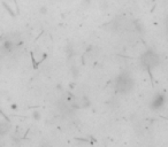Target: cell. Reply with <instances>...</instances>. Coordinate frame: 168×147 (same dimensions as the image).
<instances>
[{
    "instance_id": "6da1fadb",
    "label": "cell",
    "mask_w": 168,
    "mask_h": 147,
    "mask_svg": "<svg viewBox=\"0 0 168 147\" xmlns=\"http://www.w3.org/2000/svg\"><path fill=\"white\" fill-rule=\"evenodd\" d=\"M135 86V81L133 78L127 73H122L119 75V77L115 81V90L116 92L121 94L129 93Z\"/></svg>"
},
{
    "instance_id": "7a4b0ae2",
    "label": "cell",
    "mask_w": 168,
    "mask_h": 147,
    "mask_svg": "<svg viewBox=\"0 0 168 147\" xmlns=\"http://www.w3.org/2000/svg\"><path fill=\"white\" fill-rule=\"evenodd\" d=\"M139 61H141V63H142V66H143L144 68L146 69V70H148V71H151L153 68L159 66L160 58H159L158 54L155 53V52H153L152 49H148L146 52H144L141 55Z\"/></svg>"
},
{
    "instance_id": "3957f363",
    "label": "cell",
    "mask_w": 168,
    "mask_h": 147,
    "mask_svg": "<svg viewBox=\"0 0 168 147\" xmlns=\"http://www.w3.org/2000/svg\"><path fill=\"white\" fill-rule=\"evenodd\" d=\"M163 103H165V97H163V94L159 93L152 99L150 107H151V109H153V110H157V109H160V108L163 107Z\"/></svg>"
},
{
    "instance_id": "277c9868",
    "label": "cell",
    "mask_w": 168,
    "mask_h": 147,
    "mask_svg": "<svg viewBox=\"0 0 168 147\" xmlns=\"http://www.w3.org/2000/svg\"><path fill=\"white\" fill-rule=\"evenodd\" d=\"M73 105H74V107L77 108V109H79V108H86L90 105V101L88 98L82 97V98L74 100V103H73Z\"/></svg>"
},
{
    "instance_id": "5b68a950",
    "label": "cell",
    "mask_w": 168,
    "mask_h": 147,
    "mask_svg": "<svg viewBox=\"0 0 168 147\" xmlns=\"http://www.w3.org/2000/svg\"><path fill=\"white\" fill-rule=\"evenodd\" d=\"M14 47H15V43L13 40H6V41H4V44L1 46L0 51H2V53L8 54L14 49Z\"/></svg>"
},
{
    "instance_id": "8992f818",
    "label": "cell",
    "mask_w": 168,
    "mask_h": 147,
    "mask_svg": "<svg viewBox=\"0 0 168 147\" xmlns=\"http://www.w3.org/2000/svg\"><path fill=\"white\" fill-rule=\"evenodd\" d=\"M9 130V125L7 123H0V136H4L8 132Z\"/></svg>"
},
{
    "instance_id": "52a82bcc",
    "label": "cell",
    "mask_w": 168,
    "mask_h": 147,
    "mask_svg": "<svg viewBox=\"0 0 168 147\" xmlns=\"http://www.w3.org/2000/svg\"><path fill=\"white\" fill-rule=\"evenodd\" d=\"M166 27H167V30H168V16H167V19H166Z\"/></svg>"
}]
</instances>
